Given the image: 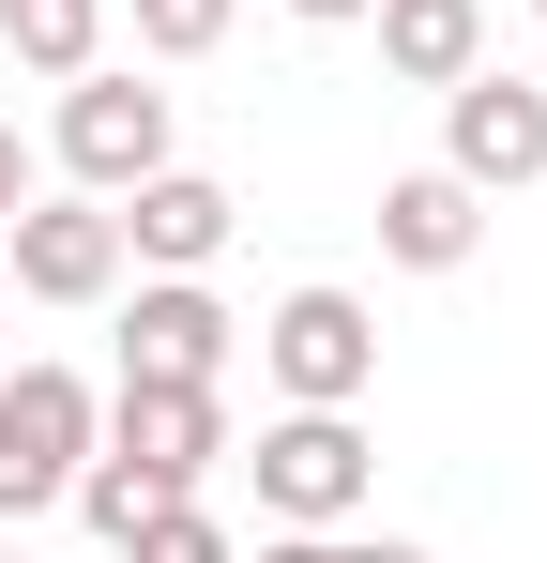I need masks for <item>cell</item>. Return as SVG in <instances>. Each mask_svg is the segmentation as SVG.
Masks as SVG:
<instances>
[{"mask_svg":"<svg viewBox=\"0 0 547 563\" xmlns=\"http://www.w3.org/2000/svg\"><path fill=\"white\" fill-rule=\"evenodd\" d=\"M259 563H335V533H274V549Z\"/></svg>","mask_w":547,"mask_h":563,"instance_id":"18","label":"cell"},{"mask_svg":"<svg viewBox=\"0 0 547 563\" xmlns=\"http://www.w3.org/2000/svg\"><path fill=\"white\" fill-rule=\"evenodd\" d=\"M533 15H547V0H533Z\"/></svg>","mask_w":547,"mask_h":563,"instance_id":"20","label":"cell"},{"mask_svg":"<svg viewBox=\"0 0 547 563\" xmlns=\"http://www.w3.org/2000/svg\"><path fill=\"white\" fill-rule=\"evenodd\" d=\"M228 351H244V320H228L198 275H153L122 305V380H228Z\"/></svg>","mask_w":547,"mask_h":563,"instance_id":"7","label":"cell"},{"mask_svg":"<svg viewBox=\"0 0 547 563\" xmlns=\"http://www.w3.org/2000/svg\"><path fill=\"white\" fill-rule=\"evenodd\" d=\"M0 46H15L31 77H91V46H107V0H0Z\"/></svg>","mask_w":547,"mask_h":563,"instance_id":"12","label":"cell"},{"mask_svg":"<svg viewBox=\"0 0 547 563\" xmlns=\"http://www.w3.org/2000/svg\"><path fill=\"white\" fill-rule=\"evenodd\" d=\"M107 457H137L153 487H198V472L228 457V411H213V380H122V411H107Z\"/></svg>","mask_w":547,"mask_h":563,"instance_id":"8","label":"cell"},{"mask_svg":"<svg viewBox=\"0 0 547 563\" xmlns=\"http://www.w3.org/2000/svg\"><path fill=\"white\" fill-rule=\"evenodd\" d=\"M62 503H77L91 533H107V549H122V533H137V518H153V503H168V487H153V472H137V457H107V442H91V472H77V487H62Z\"/></svg>","mask_w":547,"mask_h":563,"instance_id":"14","label":"cell"},{"mask_svg":"<svg viewBox=\"0 0 547 563\" xmlns=\"http://www.w3.org/2000/svg\"><path fill=\"white\" fill-rule=\"evenodd\" d=\"M259 366L289 380V411H350L365 380H380V320H365L350 289H289L259 320Z\"/></svg>","mask_w":547,"mask_h":563,"instance_id":"5","label":"cell"},{"mask_svg":"<svg viewBox=\"0 0 547 563\" xmlns=\"http://www.w3.org/2000/svg\"><path fill=\"white\" fill-rule=\"evenodd\" d=\"M62 168H77V198L153 184V168H168V92H153V77H107V62H91L77 92H62Z\"/></svg>","mask_w":547,"mask_h":563,"instance_id":"6","label":"cell"},{"mask_svg":"<svg viewBox=\"0 0 547 563\" xmlns=\"http://www.w3.org/2000/svg\"><path fill=\"white\" fill-rule=\"evenodd\" d=\"M380 15V62L411 77V92H456L471 62H487V0H365Z\"/></svg>","mask_w":547,"mask_h":563,"instance_id":"11","label":"cell"},{"mask_svg":"<svg viewBox=\"0 0 547 563\" xmlns=\"http://www.w3.org/2000/svg\"><path fill=\"white\" fill-rule=\"evenodd\" d=\"M0 289L107 305V289H122V213H107V198H15V213H0Z\"/></svg>","mask_w":547,"mask_h":563,"instance_id":"3","label":"cell"},{"mask_svg":"<svg viewBox=\"0 0 547 563\" xmlns=\"http://www.w3.org/2000/svg\"><path fill=\"white\" fill-rule=\"evenodd\" d=\"M365 487H380V457H365L350 411H289V427H259V503H274V533H350Z\"/></svg>","mask_w":547,"mask_h":563,"instance_id":"2","label":"cell"},{"mask_svg":"<svg viewBox=\"0 0 547 563\" xmlns=\"http://www.w3.org/2000/svg\"><path fill=\"white\" fill-rule=\"evenodd\" d=\"M335 563H426V549H395V533H335Z\"/></svg>","mask_w":547,"mask_h":563,"instance_id":"16","label":"cell"},{"mask_svg":"<svg viewBox=\"0 0 547 563\" xmlns=\"http://www.w3.org/2000/svg\"><path fill=\"white\" fill-rule=\"evenodd\" d=\"M487 244V198L456 184V168H411V184H380V260H411V275H456Z\"/></svg>","mask_w":547,"mask_h":563,"instance_id":"10","label":"cell"},{"mask_svg":"<svg viewBox=\"0 0 547 563\" xmlns=\"http://www.w3.org/2000/svg\"><path fill=\"white\" fill-rule=\"evenodd\" d=\"M107 442V411H91L77 366H15L0 380V518H31V503H62Z\"/></svg>","mask_w":547,"mask_h":563,"instance_id":"1","label":"cell"},{"mask_svg":"<svg viewBox=\"0 0 547 563\" xmlns=\"http://www.w3.org/2000/svg\"><path fill=\"white\" fill-rule=\"evenodd\" d=\"M15 198H31V153H15V122H0V213H15Z\"/></svg>","mask_w":547,"mask_h":563,"instance_id":"17","label":"cell"},{"mask_svg":"<svg viewBox=\"0 0 547 563\" xmlns=\"http://www.w3.org/2000/svg\"><path fill=\"white\" fill-rule=\"evenodd\" d=\"M107 213H122V260H153V275H198V260L244 229V198L213 184V168H153V184H122Z\"/></svg>","mask_w":547,"mask_h":563,"instance_id":"9","label":"cell"},{"mask_svg":"<svg viewBox=\"0 0 547 563\" xmlns=\"http://www.w3.org/2000/svg\"><path fill=\"white\" fill-rule=\"evenodd\" d=\"M228 15H244V0H137V46H153V62H213Z\"/></svg>","mask_w":547,"mask_h":563,"instance_id":"15","label":"cell"},{"mask_svg":"<svg viewBox=\"0 0 547 563\" xmlns=\"http://www.w3.org/2000/svg\"><path fill=\"white\" fill-rule=\"evenodd\" d=\"M122 563H244V549H228V518H213L198 487H168V503L122 533Z\"/></svg>","mask_w":547,"mask_h":563,"instance_id":"13","label":"cell"},{"mask_svg":"<svg viewBox=\"0 0 547 563\" xmlns=\"http://www.w3.org/2000/svg\"><path fill=\"white\" fill-rule=\"evenodd\" d=\"M442 168L471 198H517V184H547V92L533 77H502V62H471L442 92Z\"/></svg>","mask_w":547,"mask_h":563,"instance_id":"4","label":"cell"},{"mask_svg":"<svg viewBox=\"0 0 547 563\" xmlns=\"http://www.w3.org/2000/svg\"><path fill=\"white\" fill-rule=\"evenodd\" d=\"M289 15H365V0H289Z\"/></svg>","mask_w":547,"mask_h":563,"instance_id":"19","label":"cell"}]
</instances>
